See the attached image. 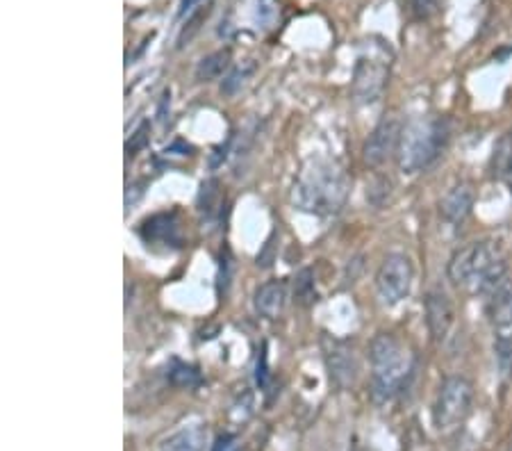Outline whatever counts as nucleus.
<instances>
[{"instance_id":"obj_25","label":"nucleus","mask_w":512,"mask_h":451,"mask_svg":"<svg viewBox=\"0 0 512 451\" xmlns=\"http://www.w3.org/2000/svg\"><path fill=\"white\" fill-rule=\"evenodd\" d=\"M196 5H203V0H180L178 19H185V16L192 14L196 10Z\"/></svg>"},{"instance_id":"obj_16","label":"nucleus","mask_w":512,"mask_h":451,"mask_svg":"<svg viewBox=\"0 0 512 451\" xmlns=\"http://www.w3.org/2000/svg\"><path fill=\"white\" fill-rule=\"evenodd\" d=\"M492 171L494 176L512 185V130H508V133L499 139L497 146H494Z\"/></svg>"},{"instance_id":"obj_6","label":"nucleus","mask_w":512,"mask_h":451,"mask_svg":"<svg viewBox=\"0 0 512 451\" xmlns=\"http://www.w3.org/2000/svg\"><path fill=\"white\" fill-rule=\"evenodd\" d=\"M474 408V385L465 376H447L433 404V426L440 433L458 431Z\"/></svg>"},{"instance_id":"obj_13","label":"nucleus","mask_w":512,"mask_h":451,"mask_svg":"<svg viewBox=\"0 0 512 451\" xmlns=\"http://www.w3.org/2000/svg\"><path fill=\"white\" fill-rule=\"evenodd\" d=\"M476 203V192L469 183H458L442 196L440 201V215L451 226H458L472 215Z\"/></svg>"},{"instance_id":"obj_17","label":"nucleus","mask_w":512,"mask_h":451,"mask_svg":"<svg viewBox=\"0 0 512 451\" xmlns=\"http://www.w3.org/2000/svg\"><path fill=\"white\" fill-rule=\"evenodd\" d=\"M228 67H230V51L210 53L208 57H203V60L198 62L196 80H201V82L217 80Z\"/></svg>"},{"instance_id":"obj_9","label":"nucleus","mask_w":512,"mask_h":451,"mask_svg":"<svg viewBox=\"0 0 512 451\" xmlns=\"http://www.w3.org/2000/svg\"><path fill=\"white\" fill-rule=\"evenodd\" d=\"M401 121L399 119H383L378 126L371 130L369 139L365 142V149H362V158H365V164L369 167H383V164L396 155V149H399V139H401Z\"/></svg>"},{"instance_id":"obj_18","label":"nucleus","mask_w":512,"mask_h":451,"mask_svg":"<svg viewBox=\"0 0 512 451\" xmlns=\"http://www.w3.org/2000/svg\"><path fill=\"white\" fill-rule=\"evenodd\" d=\"M221 205V194H219V183L217 180H208V183H203L201 187V196H198V208L201 212H205V217H212L217 215Z\"/></svg>"},{"instance_id":"obj_26","label":"nucleus","mask_w":512,"mask_h":451,"mask_svg":"<svg viewBox=\"0 0 512 451\" xmlns=\"http://www.w3.org/2000/svg\"><path fill=\"white\" fill-rule=\"evenodd\" d=\"M267 7L269 5H264V0H258V16H260V19L264 21V23H271V19H269V10H267ZM278 3L274 5V7H271V16H274V19H276V16H278Z\"/></svg>"},{"instance_id":"obj_3","label":"nucleus","mask_w":512,"mask_h":451,"mask_svg":"<svg viewBox=\"0 0 512 451\" xmlns=\"http://www.w3.org/2000/svg\"><path fill=\"white\" fill-rule=\"evenodd\" d=\"M371 397L387 404L401 395L417 367V356L394 333H378L369 347Z\"/></svg>"},{"instance_id":"obj_23","label":"nucleus","mask_w":512,"mask_h":451,"mask_svg":"<svg viewBox=\"0 0 512 451\" xmlns=\"http://www.w3.org/2000/svg\"><path fill=\"white\" fill-rule=\"evenodd\" d=\"M208 14H210V7H205V5H203V10H201V12L192 14V19H189V21L185 23L183 32H180V37H178V46H185V41L192 39V35H194V32L198 30V23H201Z\"/></svg>"},{"instance_id":"obj_1","label":"nucleus","mask_w":512,"mask_h":451,"mask_svg":"<svg viewBox=\"0 0 512 451\" xmlns=\"http://www.w3.org/2000/svg\"><path fill=\"white\" fill-rule=\"evenodd\" d=\"M447 276L451 285L469 294L492 292L503 278H508L506 253L499 240H476L453 253Z\"/></svg>"},{"instance_id":"obj_19","label":"nucleus","mask_w":512,"mask_h":451,"mask_svg":"<svg viewBox=\"0 0 512 451\" xmlns=\"http://www.w3.org/2000/svg\"><path fill=\"white\" fill-rule=\"evenodd\" d=\"M294 299L301 303V306H310L312 301H317V292H315V281H312V272L310 269H303L296 278L294 285Z\"/></svg>"},{"instance_id":"obj_10","label":"nucleus","mask_w":512,"mask_h":451,"mask_svg":"<svg viewBox=\"0 0 512 451\" xmlns=\"http://www.w3.org/2000/svg\"><path fill=\"white\" fill-rule=\"evenodd\" d=\"M485 297V315L492 326L494 340L512 342V278H503Z\"/></svg>"},{"instance_id":"obj_15","label":"nucleus","mask_w":512,"mask_h":451,"mask_svg":"<svg viewBox=\"0 0 512 451\" xmlns=\"http://www.w3.org/2000/svg\"><path fill=\"white\" fill-rule=\"evenodd\" d=\"M205 445H208V429L203 424H192L164 438L160 451H205Z\"/></svg>"},{"instance_id":"obj_11","label":"nucleus","mask_w":512,"mask_h":451,"mask_svg":"<svg viewBox=\"0 0 512 451\" xmlns=\"http://www.w3.org/2000/svg\"><path fill=\"white\" fill-rule=\"evenodd\" d=\"M424 310H426L428 333H431L435 344H442L449 338L451 326H453V322H456V310H453L449 294L440 290V287H435V290L426 294Z\"/></svg>"},{"instance_id":"obj_20","label":"nucleus","mask_w":512,"mask_h":451,"mask_svg":"<svg viewBox=\"0 0 512 451\" xmlns=\"http://www.w3.org/2000/svg\"><path fill=\"white\" fill-rule=\"evenodd\" d=\"M171 383L173 385H180V388H192L198 381H201V376H198V369L187 365V363H180V360H173V367H171Z\"/></svg>"},{"instance_id":"obj_14","label":"nucleus","mask_w":512,"mask_h":451,"mask_svg":"<svg viewBox=\"0 0 512 451\" xmlns=\"http://www.w3.org/2000/svg\"><path fill=\"white\" fill-rule=\"evenodd\" d=\"M287 303V285L283 281H267L255 290V313L264 319H278Z\"/></svg>"},{"instance_id":"obj_7","label":"nucleus","mask_w":512,"mask_h":451,"mask_svg":"<svg viewBox=\"0 0 512 451\" xmlns=\"http://www.w3.org/2000/svg\"><path fill=\"white\" fill-rule=\"evenodd\" d=\"M415 285V265L406 253H390L385 256L376 272V292L385 306H399L406 301Z\"/></svg>"},{"instance_id":"obj_27","label":"nucleus","mask_w":512,"mask_h":451,"mask_svg":"<svg viewBox=\"0 0 512 451\" xmlns=\"http://www.w3.org/2000/svg\"><path fill=\"white\" fill-rule=\"evenodd\" d=\"M230 442H233V436H221L217 440V447H214V451H228L230 449Z\"/></svg>"},{"instance_id":"obj_24","label":"nucleus","mask_w":512,"mask_h":451,"mask_svg":"<svg viewBox=\"0 0 512 451\" xmlns=\"http://www.w3.org/2000/svg\"><path fill=\"white\" fill-rule=\"evenodd\" d=\"M249 73H251V67H249V69H237V71H233V73H230L228 80L224 82V87H221V89H224L226 94H233L239 85H244V78L249 76Z\"/></svg>"},{"instance_id":"obj_2","label":"nucleus","mask_w":512,"mask_h":451,"mask_svg":"<svg viewBox=\"0 0 512 451\" xmlns=\"http://www.w3.org/2000/svg\"><path fill=\"white\" fill-rule=\"evenodd\" d=\"M294 205L317 217H335L349 196V178L333 160H312L294 183Z\"/></svg>"},{"instance_id":"obj_5","label":"nucleus","mask_w":512,"mask_h":451,"mask_svg":"<svg viewBox=\"0 0 512 451\" xmlns=\"http://www.w3.org/2000/svg\"><path fill=\"white\" fill-rule=\"evenodd\" d=\"M390 67H392V53L390 46L369 44L365 53H360L358 62L353 69V85L351 94L355 103L371 105L383 96L387 82H390Z\"/></svg>"},{"instance_id":"obj_28","label":"nucleus","mask_w":512,"mask_h":451,"mask_svg":"<svg viewBox=\"0 0 512 451\" xmlns=\"http://www.w3.org/2000/svg\"><path fill=\"white\" fill-rule=\"evenodd\" d=\"M508 451H512V440H510V447H508Z\"/></svg>"},{"instance_id":"obj_8","label":"nucleus","mask_w":512,"mask_h":451,"mask_svg":"<svg viewBox=\"0 0 512 451\" xmlns=\"http://www.w3.org/2000/svg\"><path fill=\"white\" fill-rule=\"evenodd\" d=\"M321 354H324V363L337 388L349 390L358 381V358H355V349L346 340L333 338V335H324L321 338Z\"/></svg>"},{"instance_id":"obj_21","label":"nucleus","mask_w":512,"mask_h":451,"mask_svg":"<svg viewBox=\"0 0 512 451\" xmlns=\"http://www.w3.org/2000/svg\"><path fill=\"white\" fill-rule=\"evenodd\" d=\"M494 356H497L501 379L512 376V342L510 340H494Z\"/></svg>"},{"instance_id":"obj_12","label":"nucleus","mask_w":512,"mask_h":451,"mask_svg":"<svg viewBox=\"0 0 512 451\" xmlns=\"http://www.w3.org/2000/svg\"><path fill=\"white\" fill-rule=\"evenodd\" d=\"M139 235L148 246H164V249H180L183 235H180V224L176 212H160V215L148 217L139 226Z\"/></svg>"},{"instance_id":"obj_4","label":"nucleus","mask_w":512,"mask_h":451,"mask_svg":"<svg viewBox=\"0 0 512 451\" xmlns=\"http://www.w3.org/2000/svg\"><path fill=\"white\" fill-rule=\"evenodd\" d=\"M451 139L449 121L442 117H415L401 130L396 164L406 176L426 171L447 149Z\"/></svg>"},{"instance_id":"obj_22","label":"nucleus","mask_w":512,"mask_h":451,"mask_svg":"<svg viewBox=\"0 0 512 451\" xmlns=\"http://www.w3.org/2000/svg\"><path fill=\"white\" fill-rule=\"evenodd\" d=\"M408 12L415 21H428L440 10L442 0H406Z\"/></svg>"}]
</instances>
